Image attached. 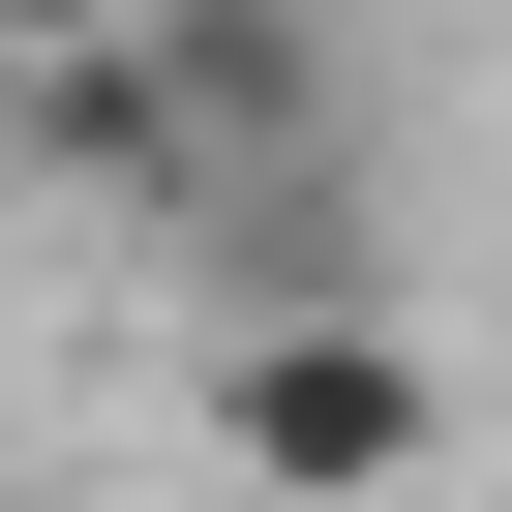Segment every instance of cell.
I'll list each match as a JSON object with an SVG mask.
<instances>
[{"label": "cell", "instance_id": "obj_1", "mask_svg": "<svg viewBox=\"0 0 512 512\" xmlns=\"http://www.w3.org/2000/svg\"><path fill=\"white\" fill-rule=\"evenodd\" d=\"M211 482H272V512H392L422 452H452V362L392 332V272H332V302H211Z\"/></svg>", "mask_w": 512, "mask_h": 512}, {"label": "cell", "instance_id": "obj_2", "mask_svg": "<svg viewBox=\"0 0 512 512\" xmlns=\"http://www.w3.org/2000/svg\"><path fill=\"white\" fill-rule=\"evenodd\" d=\"M121 31H151L181 151H332V121H362V61H332V0H121Z\"/></svg>", "mask_w": 512, "mask_h": 512}, {"label": "cell", "instance_id": "obj_3", "mask_svg": "<svg viewBox=\"0 0 512 512\" xmlns=\"http://www.w3.org/2000/svg\"><path fill=\"white\" fill-rule=\"evenodd\" d=\"M31 31H121V0H0V61H31Z\"/></svg>", "mask_w": 512, "mask_h": 512}, {"label": "cell", "instance_id": "obj_4", "mask_svg": "<svg viewBox=\"0 0 512 512\" xmlns=\"http://www.w3.org/2000/svg\"><path fill=\"white\" fill-rule=\"evenodd\" d=\"M0 211H31V121H0Z\"/></svg>", "mask_w": 512, "mask_h": 512}, {"label": "cell", "instance_id": "obj_5", "mask_svg": "<svg viewBox=\"0 0 512 512\" xmlns=\"http://www.w3.org/2000/svg\"><path fill=\"white\" fill-rule=\"evenodd\" d=\"M0 512H31V482H0Z\"/></svg>", "mask_w": 512, "mask_h": 512}]
</instances>
